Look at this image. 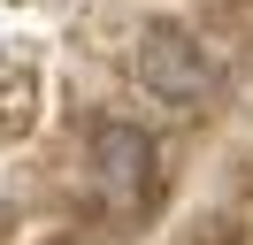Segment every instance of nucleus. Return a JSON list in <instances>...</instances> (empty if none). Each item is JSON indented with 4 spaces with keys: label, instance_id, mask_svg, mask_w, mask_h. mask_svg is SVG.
<instances>
[{
    "label": "nucleus",
    "instance_id": "nucleus-1",
    "mask_svg": "<svg viewBox=\"0 0 253 245\" xmlns=\"http://www.w3.org/2000/svg\"><path fill=\"white\" fill-rule=\"evenodd\" d=\"M215 54H207L192 31H176V23H154L138 39V84L154 92V100H169V107H192V100H207L215 92Z\"/></svg>",
    "mask_w": 253,
    "mask_h": 245
},
{
    "label": "nucleus",
    "instance_id": "nucleus-2",
    "mask_svg": "<svg viewBox=\"0 0 253 245\" xmlns=\"http://www.w3.org/2000/svg\"><path fill=\"white\" fill-rule=\"evenodd\" d=\"M92 184H100V199H115V207H130V199L154 184V138L138 130V122H100L92 130Z\"/></svg>",
    "mask_w": 253,
    "mask_h": 245
},
{
    "label": "nucleus",
    "instance_id": "nucleus-3",
    "mask_svg": "<svg viewBox=\"0 0 253 245\" xmlns=\"http://www.w3.org/2000/svg\"><path fill=\"white\" fill-rule=\"evenodd\" d=\"M62 245H84V238H62Z\"/></svg>",
    "mask_w": 253,
    "mask_h": 245
}]
</instances>
